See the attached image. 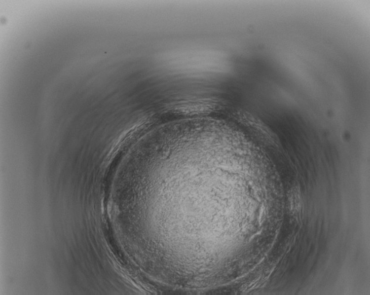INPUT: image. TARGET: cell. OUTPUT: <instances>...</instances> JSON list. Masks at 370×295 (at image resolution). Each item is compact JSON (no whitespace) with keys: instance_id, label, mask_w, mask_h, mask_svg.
Segmentation results:
<instances>
[{"instance_id":"obj_1","label":"cell","mask_w":370,"mask_h":295,"mask_svg":"<svg viewBox=\"0 0 370 295\" xmlns=\"http://www.w3.org/2000/svg\"><path fill=\"white\" fill-rule=\"evenodd\" d=\"M290 210L294 217H300L303 210V200L299 188L295 187L290 191L289 195Z\"/></svg>"}]
</instances>
